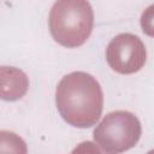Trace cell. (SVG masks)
Returning a JSON list of instances; mask_svg holds the SVG:
<instances>
[{"instance_id": "obj_1", "label": "cell", "mask_w": 154, "mask_h": 154, "mask_svg": "<svg viewBox=\"0 0 154 154\" xmlns=\"http://www.w3.org/2000/svg\"><path fill=\"white\" fill-rule=\"evenodd\" d=\"M55 103L67 124L81 129L90 128L102 113V89L91 75L75 71L64 76L58 83Z\"/></svg>"}, {"instance_id": "obj_2", "label": "cell", "mask_w": 154, "mask_h": 154, "mask_svg": "<svg viewBox=\"0 0 154 154\" xmlns=\"http://www.w3.org/2000/svg\"><path fill=\"white\" fill-rule=\"evenodd\" d=\"M52 37L63 47L76 48L87 42L94 26V11L88 0H57L49 12Z\"/></svg>"}, {"instance_id": "obj_3", "label": "cell", "mask_w": 154, "mask_h": 154, "mask_svg": "<svg viewBox=\"0 0 154 154\" xmlns=\"http://www.w3.org/2000/svg\"><path fill=\"white\" fill-rule=\"evenodd\" d=\"M142 134L138 118L129 111H114L94 130V141L106 153H122L136 146Z\"/></svg>"}, {"instance_id": "obj_4", "label": "cell", "mask_w": 154, "mask_h": 154, "mask_svg": "<svg viewBox=\"0 0 154 154\" xmlns=\"http://www.w3.org/2000/svg\"><path fill=\"white\" fill-rule=\"evenodd\" d=\"M147 58L141 38L134 34H119L111 40L106 49V60L109 67L122 75L140 71Z\"/></svg>"}, {"instance_id": "obj_5", "label": "cell", "mask_w": 154, "mask_h": 154, "mask_svg": "<svg viewBox=\"0 0 154 154\" xmlns=\"http://www.w3.org/2000/svg\"><path fill=\"white\" fill-rule=\"evenodd\" d=\"M26 75L16 67L2 66L0 69V96L6 101H16L23 97L28 90Z\"/></svg>"}, {"instance_id": "obj_6", "label": "cell", "mask_w": 154, "mask_h": 154, "mask_svg": "<svg viewBox=\"0 0 154 154\" xmlns=\"http://www.w3.org/2000/svg\"><path fill=\"white\" fill-rule=\"evenodd\" d=\"M141 28L142 31L150 36L154 37V4L148 6L141 16Z\"/></svg>"}]
</instances>
